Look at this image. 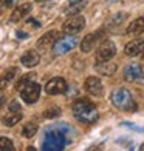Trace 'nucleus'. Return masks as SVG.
Wrapping results in <instances>:
<instances>
[{"mask_svg": "<svg viewBox=\"0 0 144 151\" xmlns=\"http://www.w3.org/2000/svg\"><path fill=\"white\" fill-rule=\"evenodd\" d=\"M71 111L76 120L81 123H85V125H90V123L98 120V111H96L92 102L87 99H78L73 104Z\"/></svg>", "mask_w": 144, "mask_h": 151, "instance_id": "1", "label": "nucleus"}, {"mask_svg": "<svg viewBox=\"0 0 144 151\" xmlns=\"http://www.w3.org/2000/svg\"><path fill=\"white\" fill-rule=\"evenodd\" d=\"M67 143H70L68 142V134H65L59 127H54V128L47 129L42 148L45 151H60L64 150Z\"/></svg>", "mask_w": 144, "mask_h": 151, "instance_id": "2", "label": "nucleus"}, {"mask_svg": "<svg viewBox=\"0 0 144 151\" xmlns=\"http://www.w3.org/2000/svg\"><path fill=\"white\" fill-rule=\"evenodd\" d=\"M112 104L122 111H135L136 109V102L132 97V93H130L127 88H116L112 93Z\"/></svg>", "mask_w": 144, "mask_h": 151, "instance_id": "3", "label": "nucleus"}, {"mask_svg": "<svg viewBox=\"0 0 144 151\" xmlns=\"http://www.w3.org/2000/svg\"><path fill=\"white\" fill-rule=\"evenodd\" d=\"M79 43V39L74 34H65L64 37H59L53 45V52L56 56H64V54L70 52L73 48H76Z\"/></svg>", "mask_w": 144, "mask_h": 151, "instance_id": "4", "label": "nucleus"}, {"mask_svg": "<svg viewBox=\"0 0 144 151\" xmlns=\"http://www.w3.org/2000/svg\"><path fill=\"white\" fill-rule=\"evenodd\" d=\"M116 54V46L112 40H102L96 51V62H110Z\"/></svg>", "mask_w": 144, "mask_h": 151, "instance_id": "5", "label": "nucleus"}, {"mask_svg": "<svg viewBox=\"0 0 144 151\" xmlns=\"http://www.w3.org/2000/svg\"><path fill=\"white\" fill-rule=\"evenodd\" d=\"M124 79L127 82L144 85V68L140 63H130L124 68Z\"/></svg>", "mask_w": 144, "mask_h": 151, "instance_id": "6", "label": "nucleus"}, {"mask_svg": "<svg viewBox=\"0 0 144 151\" xmlns=\"http://www.w3.org/2000/svg\"><path fill=\"white\" fill-rule=\"evenodd\" d=\"M39 96H40V85L36 83V82H30L25 88L20 90V97H22V100L26 102V104H34V102H37Z\"/></svg>", "mask_w": 144, "mask_h": 151, "instance_id": "7", "label": "nucleus"}, {"mask_svg": "<svg viewBox=\"0 0 144 151\" xmlns=\"http://www.w3.org/2000/svg\"><path fill=\"white\" fill-rule=\"evenodd\" d=\"M85 26V19L82 16H74V17H70L64 22L62 25V32L64 34H78L79 31L84 29Z\"/></svg>", "mask_w": 144, "mask_h": 151, "instance_id": "8", "label": "nucleus"}, {"mask_svg": "<svg viewBox=\"0 0 144 151\" xmlns=\"http://www.w3.org/2000/svg\"><path fill=\"white\" fill-rule=\"evenodd\" d=\"M65 91H67V82L64 77H53L45 85V93H48L50 96L64 94Z\"/></svg>", "mask_w": 144, "mask_h": 151, "instance_id": "9", "label": "nucleus"}, {"mask_svg": "<svg viewBox=\"0 0 144 151\" xmlns=\"http://www.w3.org/2000/svg\"><path fill=\"white\" fill-rule=\"evenodd\" d=\"M102 36H104V31L102 29H99L98 32L87 34V36L82 39V42H81V51L82 52H90L93 48L98 45V42L102 39Z\"/></svg>", "mask_w": 144, "mask_h": 151, "instance_id": "10", "label": "nucleus"}, {"mask_svg": "<svg viewBox=\"0 0 144 151\" xmlns=\"http://www.w3.org/2000/svg\"><path fill=\"white\" fill-rule=\"evenodd\" d=\"M84 88L88 94L92 96H96V97H101L102 93H104V86H102V82L95 77V76H90V77H87L85 83H84Z\"/></svg>", "mask_w": 144, "mask_h": 151, "instance_id": "11", "label": "nucleus"}, {"mask_svg": "<svg viewBox=\"0 0 144 151\" xmlns=\"http://www.w3.org/2000/svg\"><path fill=\"white\" fill-rule=\"evenodd\" d=\"M124 52L129 57H136V56L144 57V40H133V42H129L124 48Z\"/></svg>", "mask_w": 144, "mask_h": 151, "instance_id": "12", "label": "nucleus"}, {"mask_svg": "<svg viewBox=\"0 0 144 151\" xmlns=\"http://www.w3.org/2000/svg\"><path fill=\"white\" fill-rule=\"evenodd\" d=\"M31 9H33V5H31V3L17 5V6H16V9L12 11V14H11L9 20H11L12 23H16V22H19L20 19H23L26 14H30V12H31Z\"/></svg>", "mask_w": 144, "mask_h": 151, "instance_id": "13", "label": "nucleus"}, {"mask_svg": "<svg viewBox=\"0 0 144 151\" xmlns=\"http://www.w3.org/2000/svg\"><path fill=\"white\" fill-rule=\"evenodd\" d=\"M39 60H40V56L37 54V51L30 50L20 57V63H22L23 66H26V68H34L39 63Z\"/></svg>", "mask_w": 144, "mask_h": 151, "instance_id": "14", "label": "nucleus"}, {"mask_svg": "<svg viewBox=\"0 0 144 151\" xmlns=\"http://www.w3.org/2000/svg\"><path fill=\"white\" fill-rule=\"evenodd\" d=\"M95 68L101 76H113L118 70L116 63H112V62H96Z\"/></svg>", "mask_w": 144, "mask_h": 151, "instance_id": "15", "label": "nucleus"}, {"mask_svg": "<svg viewBox=\"0 0 144 151\" xmlns=\"http://www.w3.org/2000/svg\"><path fill=\"white\" fill-rule=\"evenodd\" d=\"M57 39L59 37H57L56 31H48V32H45L44 36L37 40V48H39V50H45L47 46L54 45V42H56Z\"/></svg>", "mask_w": 144, "mask_h": 151, "instance_id": "16", "label": "nucleus"}, {"mask_svg": "<svg viewBox=\"0 0 144 151\" xmlns=\"http://www.w3.org/2000/svg\"><path fill=\"white\" fill-rule=\"evenodd\" d=\"M143 32H144V17L135 19L126 29L127 36H140V34H143Z\"/></svg>", "mask_w": 144, "mask_h": 151, "instance_id": "17", "label": "nucleus"}, {"mask_svg": "<svg viewBox=\"0 0 144 151\" xmlns=\"http://www.w3.org/2000/svg\"><path fill=\"white\" fill-rule=\"evenodd\" d=\"M22 120V113H12L9 116H5L3 117V123L6 127H14L16 123H19Z\"/></svg>", "mask_w": 144, "mask_h": 151, "instance_id": "18", "label": "nucleus"}, {"mask_svg": "<svg viewBox=\"0 0 144 151\" xmlns=\"http://www.w3.org/2000/svg\"><path fill=\"white\" fill-rule=\"evenodd\" d=\"M34 77H36V74H34V73H28V74L22 76V77L17 80V83H16V90L20 91L22 88H25L26 85H28L30 82H31V79H34Z\"/></svg>", "mask_w": 144, "mask_h": 151, "instance_id": "19", "label": "nucleus"}, {"mask_svg": "<svg viewBox=\"0 0 144 151\" xmlns=\"http://www.w3.org/2000/svg\"><path fill=\"white\" fill-rule=\"evenodd\" d=\"M16 74H17V68H14V66H12V68H8V71L5 73L3 79H2V88H5L6 85H8L9 82L14 79V76H16Z\"/></svg>", "mask_w": 144, "mask_h": 151, "instance_id": "20", "label": "nucleus"}, {"mask_svg": "<svg viewBox=\"0 0 144 151\" xmlns=\"http://www.w3.org/2000/svg\"><path fill=\"white\" fill-rule=\"evenodd\" d=\"M37 133V125H36V123H26V125L23 127V131H22V134L25 136V137H28V139H30V137H33L34 134H36Z\"/></svg>", "mask_w": 144, "mask_h": 151, "instance_id": "21", "label": "nucleus"}, {"mask_svg": "<svg viewBox=\"0 0 144 151\" xmlns=\"http://www.w3.org/2000/svg\"><path fill=\"white\" fill-rule=\"evenodd\" d=\"M44 116H45L47 119H54V117H57V116H60V108L51 105L50 108H47V109H45Z\"/></svg>", "mask_w": 144, "mask_h": 151, "instance_id": "22", "label": "nucleus"}, {"mask_svg": "<svg viewBox=\"0 0 144 151\" xmlns=\"http://www.w3.org/2000/svg\"><path fill=\"white\" fill-rule=\"evenodd\" d=\"M0 145H2L3 151H14V145H12L11 139H8V137H2L0 139Z\"/></svg>", "mask_w": 144, "mask_h": 151, "instance_id": "23", "label": "nucleus"}, {"mask_svg": "<svg viewBox=\"0 0 144 151\" xmlns=\"http://www.w3.org/2000/svg\"><path fill=\"white\" fill-rule=\"evenodd\" d=\"M8 108H9L11 113H20V105H19L17 100H12L11 104L8 105Z\"/></svg>", "mask_w": 144, "mask_h": 151, "instance_id": "24", "label": "nucleus"}, {"mask_svg": "<svg viewBox=\"0 0 144 151\" xmlns=\"http://www.w3.org/2000/svg\"><path fill=\"white\" fill-rule=\"evenodd\" d=\"M122 125H124V127H129V128H133L135 131H138V133H144V128H143V127H138V125H135V123H129V122H124Z\"/></svg>", "mask_w": 144, "mask_h": 151, "instance_id": "25", "label": "nucleus"}, {"mask_svg": "<svg viewBox=\"0 0 144 151\" xmlns=\"http://www.w3.org/2000/svg\"><path fill=\"white\" fill-rule=\"evenodd\" d=\"M84 0H70V5H76V3H82Z\"/></svg>", "mask_w": 144, "mask_h": 151, "instance_id": "26", "label": "nucleus"}, {"mask_svg": "<svg viewBox=\"0 0 144 151\" xmlns=\"http://www.w3.org/2000/svg\"><path fill=\"white\" fill-rule=\"evenodd\" d=\"M17 37H22V39H26L28 36H26V34H23V32H17Z\"/></svg>", "mask_w": 144, "mask_h": 151, "instance_id": "27", "label": "nucleus"}, {"mask_svg": "<svg viewBox=\"0 0 144 151\" xmlns=\"http://www.w3.org/2000/svg\"><path fill=\"white\" fill-rule=\"evenodd\" d=\"M140 150H143V151H144V143H143V145L140 147Z\"/></svg>", "mask_w": 144, "mask_h": 151, "instance_id": "28", "label": "nucleus"}, {"mask_svg": "<svg viewBox=\"0 0 144 151\" xmlns=\"http://www.w3.org/2000/svg\"><path fill=\"white\" fill-rule=\"evenodd\" d=\"M37 2H44V0H37Z\"/></svg>", "mask_w": 144, "mask_h": 151, "instance_id": "29", "label": "nucleus"}]
</instances>
